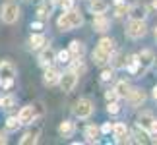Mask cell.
<instances>
[{"label": "cell", "mask_w": 157, "mask_h": 145, "mask_svg": "<svg viewBox=\"0 0 157 145\" xmlns=\"http://www.w3.org/2000/svg\"><path fill=\"white\" fill-rule=\"evenodd\" d=\"M56 23H58V29H62V31H70V29H76V27L83 25V16L80 14V10L70 8V10H64V14L58 17Z\"/></svg>", "instance_id": "1"}, {"label": "cell", "mask_w": 157, "mask_h": 145, "mask_svg": "<svg viewBox=\"0 0 157 145\" xmlns=\"http://www.w3.org/2000/svg\"><path fill=\"white\" fill-rule=\"evenodd\" d=\"M0 17H2V21L8 23V25L16 23L17 17H20V8H17V4H14V2H6L2 8H0Z\"/></svg>", "instance_id": "2"}, {"label": "cell", "mask_w": 157, "mask_h": 145, "mask_svg": "<svg viewBox=\"0 0 157 145\" xmlns=\"http://www.w3.org/2000/svg\"><path fill=\"white\" fill-rule=\"evenodd\" d=\"M147 33V25L144 20H130L128 27H126V35H128L130 39H142L146 37Z\"/></svg>", "instance_id": "3"}, {"label": "cell", "mask_w": 157, "mask_h": 145, "mask_svg": "<svg viewBox=\"0 0 157 145\" xmlns=\"http://www.w3.org/2000/svg\"><path fill=\"white\" fill-rule=\"evenodd\" d=\"M60 89H62L64 93H70L74 91V87L78 85V74L74 70H66L64 74H60V81H58Z\"/></svg>", "instance_id": "4"}, {"label": "cell", "mask_w": 157, "mask_h": 145, "mask_svg": "<svg viewBox=\"0 0 157 145\" xmlns=\"http://www.w3.org/2000/svg\"><path fill=\"white\" fill-rule=\"evenodd\" d=\"M74 114H76L80 120H87V118L93 114V102L89 101V99H80V101H76V105H74Z\"/></svg>", "instance_id": "5"}, {"label": "cell", "mask_w": 157, "mask_h": 145, "mask_svg": "<svg viewBox=\"0 0 157 145\" xmlns=\"http://www.w3.org/2000/svg\"><path fill=\"white\" fill-rule=\"evenodd\" d=\"M138 60H140V74H138V76H144L153 66L155 56H153V52L149 50V48H146V50H142L140 54H138Z\"/></svg>", "instance_id": "6"}, {"label": "cell", "mask_w": 157, "mask_h": 145, "mask_svg": "<svg viewBox=\"0 0 157 145\" xmlns=\"http://www.w3.org/2000/svg\"><path fill=\"white\" fill-rule=\"evenodd\" d=\"M113 136H114V141L117 143L130 141V130L126 128V124H122V122H117L113 126Z\"/></svg>", "instance_id": "7"}, {"label": "cell", "mask_w": 157, "mask_h": 145, "mask_svg": "<svg viewBox=\"0 0 157 145\" xmlns=\"http://www.w3.org/2000/svg\"><path fill=\"white\" fill-rule=\"evenodd\" d=\"M35 116H37V110H35V106L33 105H27V106H23L20 114H17V118H20V122L21 124H31Z\"/></svg>", "instance_id": "8"}, {"label": "cell", "mask_w": 157, "mask_h": 145, "mask_svg": "<svg viewBox=\"0 0 157 145\" xmlns=\"http://www.w3.org/2000/svg\"><path fill=\"white\" fill-rule=\"evenodd\" d=\"M56 60V52H54V48L51 46H45L43 48V52L39 54V64L41 66H45V68H49V66Z\"/></svg>", "instance_id": "9"}, {"label": "cell", "mask_w": 157, "mask_h": 145, "mask_svg": "<svg viewBox=\"0 0 157 145\" xmlns=\"http://www.w3.org/2000/svg\"><path fill=\"white\" fill-rule=\"evenodd\" d=\"M109 6H111V2L109 0H89V12L91 14H105V12L109 10Z\"/></svg>", "instance_id": "10"}, {"label": "cell", "mask_w": 157, "mask_h": 145, "mask_svg": "<svg viewBox=\"0 0 157 145\" xmlns=\"http://www.w3.org/2000/svg\"><path fill=\"white\" fill-rule=\"evenodd\" d=\"M16 77V66L12 62H0V80H14Z\"/></svg>", "instance_id": "11"}, {"label": "cell", "mask_w": 157, "mask_h": 145, "mask_svg": "<svg viewBox=\"0 0 157 145\" xmlns=\"http://www.w3.org/2000/svg\"><path fill=\"white\" fill-rule=\"evenodd\" d=\"M128 16H130V20H146L147 8H146V6H142V4H134V6H130Z\"/></svg>", "instance_id": "12"}, {"label": "cell", "mask_w": 157, "mask_h": 145, "mask_svg": "<svg viewBox=\"0 0 157 145\" xmlns=\"http://www.w3.org/2000/svg\"><path fill=\"white\" fill-rule=\"evenodd\" d=\"M111 56H113V54L105 52L103 48H99V46L93 50V62L97 64V66H105V64H109V62H111Z\"/></svg>", "instance_id": "13"}, {"label": "cell", "mask_w": 157, "mask_h": 145, "mask_svg": "<svg viewBox=\"0 0 157 145\" xmlns=\"http://www.w3.org/2000/svg\"><path fill=\"white\" fill-rule=\"evenodd\" d=\"M146 101V93L142 91V89H132L130 95H128V102L132 106H140L142 102Z\"/></svg>", "instance_id": "14"}, {"label": "cell", "mask_w": 157, "mask_h": 145, "mask_svg": "<svg viewBox=\"0 0 157 145\" xmlns=\"http://www.w3.org/2000/svg\"><path fill=\"white\" fill-rule=\"evenodd\" d=\"M58 132H60V136H62V137H72V136L76 134V124L70 122V120H64V122L58 126Z\"/></svg>", "instance_id": "15"}, {"label": "cell", "mask_w": 157, "mask_h": 145, "mask_svg": "<svg viewBox=\"0 0 157 145\" xmlns=\"http://www.w3.org/2000/svg\"><path fill=\"white\" fill-rule=\"evenodd\" d=\"M43 80H45L47 85H56V83L60 81V72L49 66V68H47V72H45V77H43Z\"/></svg>", "instance_id": "16"}, {"label": "cell", "mask_w": 157, "mask_h": 145, "mask_svg": "<svg viewBox=\"0 0 157 145\" xmlns=\"http://www.w3.org/2000/svg\"><path fill=\"white\" fill-rule=\"evenodd\" d=\"M29 45H31V48L39 50V48H43L47 45V37L43 33H33L31 37H29Z\"/></svg>", "instance_id": "17"}, {"label": "cell", "mask_w": 157, "mask_h": 145, "mask_svg": "<svg viewBox=\"0 0 157 145\" xmlns=\"http://www.w3.org/2000/svg\"><path fill=\"white\" fill-rule=\"evenodd\" d=\"M93 29L97 33H105L107 29H109V21H107V17L103 14H97L95 16V20H93Z\"/></svg>", "instance_id": "18"}, {"label": "cell", "mask_w": 157, "mask_h": 145, "mask_svg": "<svg viewBox=\"0 0 157 145\" xmlns=\"http://www.w3.org/2000/svg\"><path fill=\"white\" fill-rule=\"evenodd\" d=\"M153 120H155V118H153L151 112H142L140 116H138V126L149 132V128H151V124H153Z\"/></svg>", "instance_id": "19"}, {"label": "cell", "mask_w": 157, "mask_h": 145, "mask_svg": "<svg viewBox=\"0 0 157 145\" xmlns=\"http://www.w3.org/2000/svg\"><path fill=\"white\" fill-rule=\"evenodd\" d=\"M114 91H117L118 99H128V95H130V91H132V87H130V83H128V81H118L117 85H114Z\"/></svg>", "instance_id": "20"}, {"label": "cell", "mask_w": 157, "mask_h": 145, "mask_svg": "<svg viewBox=\"0 0 157 145\" xmlns=\"http://www.w3.org/2000/svg\"><path fill=\"white\" fill-rule=\"evenodd\" d=\"M39 136H41V130L35 128L33 132H27V134L20 139V143H21V145H33V143L39 141Z\"/></svg>", "instance_id": "21"}, {"label": "cell", "mask_w": 157, "mask_h": 145, "mask_svg": "<svg viewBox=\"0 0 157 145\" xmlns=\"http://www.w3.org/2000/svg\"><path fill=\"white\" fill-rule=\"evenodd\" d=\"M68 50L72 54V58H82L83 54H86V46H83V43H80V41H72Z\"/></svg>", "instance_id": "22"}, {"label": "cell", "mask_w": 157, "mask_h": 145, "mask_svg": "<svg viewBox=\"0 0 157 145\" xmlns=\"http://www.w3.org/2000/svg\"><path fill=\"white\" fill-rule=\"evenodd\" d=\"M114 16L117 17H124V16H128V10H130V6L124 2V0H114Z\"/></svg>", "instance_id": "23"}, {"label": "cell", "mask_w": 157, "mask_h": 145, "mask_svg": "<svg viewBox=\"0 0 157 145\" xmlns=\"http://www.w3.org/2000/svg\"><path fill=\"white\" fill-rule=\"evenodd\" d=\"M99 128L97 126H93V124H89V126H86V139L89 141V143H97V136H99Z\"/></svg>", "instance_id": "24"}, {"label": "cell", "mask_w": 157, "mask_h": 145, "mask_svg": "<svg viewBox=\"0 0 157 145\" xmlns=\"http://www.w3.org/2000/svg\"><path fill=\"white\" fill-rule=\"evenodd\" d=\"M99 48H103V50L109 52V54H114V41L111 37H103L99 41Z\"/></svg>", "instance_id": "25"}, {"label": "cell", "mask_w": 157, "mask_h": 145, "mask_svg": "<svg viewBox=\"0 0 157 145\" xmlns=\"http://www.w3.org/2000/svg\"><path fill=\"white\" fill-rule=\"evenodd\" d=\"M52 6L54 4H43V6H39V10H37V16L41 17V20H49L51 14H52Z\"/></svg>", "instance_id": "26"}, {"label": "cell", "mask_w": 157, "mask_h": 145, "mask_svg": "<svg viewBox=\"0 0 157 145\" xmlns=\"http://www.w3.org/2000/svg\"><path fill=\"white\" fill-rule=\"evenodd\" d=\"M14 105H16V97H14V95L0 97V108H12Z\"/></svg>", "instance_id": "27"}, {"label": "cell", "mask_w": 157, "mask_h": 145, "mask_svg": "<svg viewBox=\"0 0 157 145\" xmlns=\"http://www.w3.org/2000/svg\"><path fill=\"white\" fill-rule=\"evenodd\" d=\"M126 62H128V60H126V56L124 54H117V56L113 58V68L114 70H118V68H126Z\"/></svg>", "instance_id": "28"}, {"label": "cell", "mask_w": 157, "mask_h": 145, "mask_svg": "<svg viewBox=\"0 0 157 145\" xmlns=\"http://www.w3.org/2000/svg\"><path fill=\"white\" fill-rule=\"evenodd\" d=\"M20 118L17 116H10L8 120H6V130H10V132H14V130H17L20 128Z\"/></svg>", "instance_id": "29"}, {"label": "cell", "mask_w": 157, "mask_h": 145, "mask_svg": "<svg viewBox=\"0 0 157 145\" xmlns=\"http://www.w3.org/2000/svg\"><path fill=\"white\" fill-rule=\"evenodd\" d=\"M147 134H149L147 130H144V128L140 130V126H138V130L134 132V137H136L138 143H146V141H147Z\"/></svg>", "instance_id": "30"}, {"label": "cell", "mask_w": 157, "mask_h": 145, "mask_svg": "<svg viewBox=\"0 0 157 145\" xmlns=\"http://www.w3.org/2000/svg\"><path fill=\"white\" fill-rule=\"evenodd\" d=\"M70 70H74L78 76H80V74H83V72H86V66H83L82 58H76L74 62H72V68H70Z\"/></svg>", "instance_id": "31"}, {"label": "cell", "mask_w": 157, "mask_h": 145, "mask_svg": "<svg viewBox=\"0 0 157 145\" xmlns=\"http://www.w3.org/2000/svg\"><path fill=\"white\" fill-rule=\"evenodd\" d=\"M70 58H72L70 50H60V52H56V60H58V62H70Z\"/></svg>", "instance_id": "32"}, {"label": "cell", "mask_w": 157, "mask_h": 145, "mask_svg": "<svg viewBox=\"0 0 157 145\" xmlns=\"http://www.w3.org/2000/svg\"><path fill=\"white\" fill-rule=\"evenodd\" d=\"M113 74H114V68L111 66V68L103 70V74H101V80H103V81H111V80H113Z\"/></svg>", "instance_id": "33"}, {"label": "cell", "mask_w": 157, "mask_h": 145, "mask_svg": "<svg viewBox=\"0 0 157 145\" xmlns=\"http://www.w3.org/2000/svg\"><path fill=\"white\" fill-rule=\"evenodd\" d=\"M107 110L111 112V114H118L120 112V106L117 105V101H111V102H109V106H107Z\"/></svg>", "instance_id": "34"}, {"label": "cell", "mask_w": 157, "mask_h": 145, "mask_svg": "<svg viewBox=\"0 0 157 145\" xmlns=\"http://www.w3.org/2000/svg\"><path fill=\"white\" fill-rule=\"evenodd\" d=\"M105 99L111 102V101H117V99H118V95H117V91H114V89H109V91L105 93Z\"/></svg>", "instance_id": "35"}, {"label": "cell", "mask_w": 157, "mask_h": 145, "mask_svg": "<svg viewBox=\"0 0 157 145\" xmlns=\"http://www.w3.org/2000/svg\"><path fill=\"white\" fill-rule=\"evenodd\" d=\"M60 6H62L64 10H70V8H74V0H62Z\"/></svg>", "instance_id": "36"}, {"label": "cell", "mask_w": 157, "mask_h": 145, "mask_svg": "<svg viewBox=\"0 0 157 145\" xmlns=\"http://www.w3.org/2000/svg\"><path fill=\"white\" fill-rule=\"evenodd\" d=\"M113 126H114V124H109V122H107V124H103L101 132H103V134H109V132H113Z\"/></svg>", "instance_id": "37"}, {"label": "cell", "mask_w": 157, "mask_h": 145, "mask_svg": "<svg viewBox=\"0 0 157 145\" xmlns=\"http://www.w3.org/2000/svg\"><path fill=\"white\" fill-rule=\"evenodd\" d=\"M149 134H157V118L153 120V124H151V128H149Z\"/></svg>", "instance_id": "38"}, {"label": "cell", "mask_w": 157, "mask_h": 145, "mask_svg": "<svg viewBox=\"0 0 157 145\" xmlns=\"http://www.w3.org/2000/svg\"><path fill=\"white\" fill-rule=\"evenodd\" d=\"M6 141H8V139H6V136H4V134H0V143H6Z\"/></svg>", "instance_id": "39"}, {"label": "cell", "mask_w": 157, "mask_h": 145, "mask_svg": "<svg viewBox=\"0 0 157 145\" xmlns=\"http://www.w3.org/2000/svg\"><path fill=\"white\" fill-rule=\"evenodd\" d=\"M31 27H33V29H41V27H43V25H41V23L37 21V23H33V25H31Z\"/></svg>", "instance_id": "40"}, {"label": "cell", "mask_w": 157, "mask_h": 145, "mask_svg": "<svg viewBox=\"0 0 157 145\" xmlns=\"http://www.w3.org/2000/svg\"><path fill=\"white\" fill-rule=\"evenodd\" d=\"M51 2H52V4H54V6H58V4H60V2H62V0H51Z\"/></svg>", "instance_id": "41"}, {"label": "cell", "mask_w": 157, "mask_h": 145, "mask_svg": "<svg viewBox=\"0 0 157 145\" xmlns=\"http://www.w3.org/2000/svg\"><path fill=\"white\" fill-rule=\"evenodd\" d=\"M153 99H155V101H157V87H155V89H153Z\"/></svg>", "instance_id": "42"}, {"label": "cell", "mask_w": 157, "mask_h": 145, "mask_svg": "<svg viewBox=\"0 0 157 145\" xmlns=\"http://www.w3.org/2000/svg\"><path fill=\"white\" fill-rule=\"evenodd\" d=\"M153 35H155V41H157V27H155V31H153Z\"/></svg>", "instance_id": "43"}]
</instances>
